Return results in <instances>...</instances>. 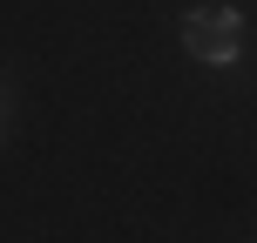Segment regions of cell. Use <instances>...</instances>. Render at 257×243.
Segmentation results:
<instances>
[{"label": "cell", "mask_w": 257, "mask_h": 243, "mask_svg": "<svg viewBox=\"0 0 257 243\" xmlns=\"http://www.w3.org/2000/svg\"><path fill=\"white\" fill-rule=\"evenodd\" d=\"M183 48H190L196 61H210V68L237 61V48H244L237 7H196V14H183Z\"/></svg>", "instance_id": "obj_1"}]
</instances>
